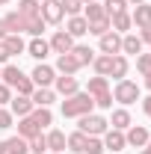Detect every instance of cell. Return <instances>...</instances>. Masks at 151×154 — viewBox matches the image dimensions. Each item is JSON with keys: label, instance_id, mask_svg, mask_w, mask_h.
Masks as SVG:
<instances>
[{"label": "cell", "instance_id": "d6986e66", "mask_svg": "<svg viewBox=\"0 0 151 154\" xmlns=\"http://www.w3.org/2000/svg\"><path fill=\"white\" fill-rule=\"evenodd\" d=\"M128 71H131L128 57H125V54H116V57H113V65H110V77H113V80H125Z\"/></svg>", "mask_w": 151, "mask_h": 154}, {"label": "cell", "instance_id": "f5cc1de1", "mask_svg": "<svg viewBox=\"0 0 151 154\" xmlns=\"http://www.w3.org/2000/svg\"><path fill=\"white\" fill-rule=\"evenodd\" d=\"M6 3H9V0H0V6H6Z\"/></svg>", "mask_w": 151, "mask_h": 154}, {"label": "cell", "instance_id": "f6af8a7d", "mask_svg": "<svg viewBox=\"0 0 151 154\" xmlns=\"http://www.w3.org/2000/svg\"><path fill=\"white\" fill-rule=\"evenodd\" d=\"M139 38H142V45H151V24L139 30Z\"/></svg>", "mask_w": 151, "mask_h": 154}, {"label": "cell", "instance_id": "74e56055", "mask_svg": "<svg viewBox=\"0 0 151 154\" xmlns=\"http://www.w3.org/2000/svg\"><path fill=\"white\" fill-rule=\"evenodd\" d=\"M107 148H104V139L101 136H89L86 139V148H83V154H104Z\"/></svg>", "mask_w": 151, "mask_h": 154}, {"label": "cell", "instance_id": "9c48e42d", "mask_svg": "<svg viewBox=\"0 0 151 154\" xmlns=\"http://www.w3.org/2000/svg\"><path fill=\"white\" fill-rule=\"evenodd\" d=\"M33 107H36V104H33V98H30V95H15L12 101H9V113L15 116V119L30 116V113H33Z\"/></svg>", "mask_w": 151, "mask_h": 154}, {"label": "cell", "instance_id": "6da1fadb", "mask_svg": "<svg viewBox=\"0 0 151 154\" xmlns=\"http://www.w3.org/2000/svg\"><path fill=\"white\" fill-rule=\"evenodd\" d=\"M62 119H80V116H86V113H92L95 110V101L89 92H74V95H68L65 101H62Z\"/></svg>", "mask_w": 151, "mask_h": 154}, {"label": "cell", "instance_id": "4316f807", "mask_svg": "<svg viewBox=\"0 0 151 154\" xmlns=\"http://www.w3.org/2000/svg\"><path fill=\"white\" fill-rule=\"evenodd\" d=\"M110 125H113L116 131H128L133 125V119H131V113H128L125 107H119V110H113V116H110Z\"/></svg>", "mask_w": 151, "mask_h": 154}, {"label": "cell", "instance_id": "d6a6232c", "mask_svg": "<svg viewBox=\"0 0 151 154\" xmlns=\"http://www.w3.org/2000/svg\"><path fill=\"white\" fill-rule=\"evenodd\" d=\"M86 139H89V136L83 134V131H74V134H68V151L83 154V148H86Z\"/></svg>", "mask_w": 151, "mask_h": 154}, {"label": "cell", "instance_id": "4fadbf2b", "mask_svg": "<svg viewBox=\"0 0 151 154\" xmlns=\"http://www.w3.org/2000/svg\"><path fill=\"white\" fill-rule=\"evenodd\" d=\"M27 54L36 59V62H45V59L51 57V45H48L42 36H36L33 42H27Z\"/></svg>", "mask_w": 151, "mask_h": 154}, {"label": "cell", "instance_id": "7bdbcfd3", "mask_svg": "<svg viewBox=\"0 0 151 154\" xmlns=\"http://www.w3.org/2000/svg\"><path fill=\"white\" fill-rule=\"evenodd\" d=\"M12 122H15V116L9 113L6 107H0V131H6V128H12Z\"/></svg>", "mask_w": 151, "mask_h": 154}, {"label": "cell", "instance_id": "b9f144b4", "mask_svg": "<svg viewBox=\"0 0 151 154\" xmlns=\"http://www.w3.org/2000/svg\"><path fill=\"white\" fill-rule=\"evenodd\" d=\"M136 71L142 77L151 74V54H139V57H136Z\"/></svg>", "mask_w": 151, "mask_h": 154}, {"label": "cell", "instance_id": "bcb514c9", "mask_svg": "<svg viewBox=\"0 0 151 154\" xmlns=\"http://www.w3.org/2000/svg\"><path fill=\"white\" fill-rule=\"evenodd\" d=\"M9 51H6V45H3V42H0V65H6V62H9Z\"/></svg>", "mask_w": 151, "mask_h": 154}, {"label": "cell", "instance_id": "60d3db41", "mask_svg": "<svg viewBox=\"0 0 151 154\" xmlns=\"http://www.w3.org/2000/svg\"><path fill=\"white\" fill-rule=\"evenodd\" d=\"M95 107H101V110H113V92L107 89V92H101V95H95Z\"/></svg>", "mask_w": 151, "mask_h": 154}, {"label": "cell", "instance_id": "8992f818", "mask_svg": "<svg viewBox=\"0 0 151 154\" xmlns=\"http://www.w3.org/2000/svg\"><path fill=\"white\" fill-rule=\"evenodd\" d=\"M148 139H151V134H148V128H142V125H131L125 131V142L133 145V148H145Z\"/></svg>", "mask_w": 151, "mask_h": 154}, {"label": "cell", "instance_id": "7402d4cb", "mask_svg": "<svg viewBox=\"0 0 151 154\" xmlns=\"http://www.w3.org/2000/svg\"><path fill=\"white\" fill-rule=\"evenodd\" d=\"M3 45H6V51H9V57H21V54H27V42L15 33H6L3 38Z\"/></svg>", "mask_w": 151, "mask_h": 154}, {"label": "cell", "instance_id": "e0dca14e", "mask_svg": "<svg viewBox=\"0 0 151 154\" xmlns=\"http://www.w3.org/2000/svg\"><path fill=\"white\" fill-rule=\"evenodd\" d=\"M54 71H57V74H77L80 65H77V59L71 57V54H57V65H54Z\"/></svg>", "mask_w": 151, "mask_h": 154}, {"label": "cell", "instance_id": "ffe728a7", "mask_svg": "<svg viewBox=\"0 0 151 154\" xmlns=\"http://www.w3.org/2000/svg\"><path fill=\"white\" fill-rule=\"evenodd\" d=\"M30 98H33L36 107H51V104L57 101V92H54L51 86H36V92H33Z\"/></svg>", "mask_w": 151, "mask_h": 154}, {"label": "cell", "instance_id": "5b68a950", "mask_svg": "<svg viewBox=\"0 0 151 154\" xmlns=\"http://www.w3.org/2000/svg\"><path fill=\"white\" fill-rule=\"evenodd\" d=\"M30 80H33L36 86H54L57 71H54V65H48V62H36V68H33Z\"/></svg>", "mask_w": 151, "mask_h": 154}, {"label": "cell", "instance_id": "680465c9", "mask_svg": "<svg viewBox=\"0 0 151 154\" xmlns=\"http://www.w3.org/2000/svg\"><path fill=\"white\" fill-rule=\"evenodd\" d=\"M148 119H151V116H148Z\"/></svg>", "mask_w": 151, "mask_h": 154}, {"label": "cell", "instance_id": "3957f363", "mask_svg": "<svg viewBox=\"0 0 151 154\" xmlns=\"http://www.w3.org/2000/svg\"><path fill=\"white\" fill-rule=\"evenodd\" d=\"M107 128H110V122L104 116H98V113H86V116L77 119V131H83L86 136H104Z\"/></svg>", "mask_w": 151, "mask_h": 154}, {"label": "cell", "instance_id": "ac0fdd59", "mask_svg": "<svg viewBox=\"0 0 151 154\" xmlns=\"http://www.w3.org/2000/svg\"><path fill=\"white\" fill-rule=\"evenodd\" d=\"M131 21H133V27H136V30L148 27V24H151V6H148V3H139V6H133Z\"/></svg>", "mask_w": 151, "mask_h": 154}, {"label": "cell", "instance_id": "d590c367", "mask_svg": "<svg viewBox=\"0 0 151 154\" xmlns=\"http://www.w3.org/2000/svg\"><path fill=\"white\" fill-rule=\"evenodd\" d=\"M104 33H110V18H101V21H89V36H104Z\"/></svg>", "mask_w": 151, "mask_h": 154}, {"label": "cell", "instance_id": "30bf717a", "mask_svg": "<svg viewBox=\"0 0 151 154\" xmlns=\"http://www.w3.org/2000/svg\"><path fill=\"white\" fill-rule=\"evenodd\" d=\"M104 139V148L107 151H125L128 142H125V131H116V128H107V134L101 136Z\"/></svg>", "mask_w": 151, "mask_h": 154}, {"label": "cell", "instance_id": "603a6c76", "mask_svg": "<svg viewBox=\"0 0 151 154\" xmlns=\"http://www.w3.org/2000/svg\"><path fill=\"white\" fill-rule=\"evenodd\" d=\"M122 54L139 57V54H142V38L136 36V33H125V36H122Z\"/></svg>", "mask_w": 151, "mask_h": 154}, {"label": "cell", "instance_id": "52a82bcc", "mask_svg": "<svg viewBox=\"0 0 151 154\" xmlns=\"http://www.w3.org/2000/svg\"><path fill=\"white\" fill-rule=\"evenodd\" d=\"M42 18L45 24H59V21L65 18V12H62V6H59V0H42Z\"/></svg>", "mask_w": 151, "mask_h": 154}, {"label": "cell", "instance_id": "e575fe53", "mask_svg": "<svg viewBox=\"0 0 151 154\" xmlns=\"http://www.w3.org/2000/svg\"><path fill=\"white\" fill-rule=\"evenodd\" d=\"M104 12H107V18H113L119 12H128V0H104Z\"/></svg>", "mask_w": 151, "mask_h": 154}, {"label": "cell", "instance_id": "83f0119b", "mask_svg": "<svg viewBox=\"0 0 151 154\" xmlns=\"http://www.w3.org/2000/svg\"><path fill=\"white\" fill-rule=\"evenodd\" d=\"M71 57H74V59H77V65L83 68V65H92L95 51L89 48V45H74V48H71Z\"/></svg>", "mask_w": 151, "mask_h": 154}, {"label": "cell", "instance_id": "ab89813d", "mask_svg": "<svg viewBox=\"0 0 151 154\" xmlns=\"http://www.w3.org/2000/svg\"><path fill=\"white\" fill-rule=\"evenodd\" d=\"M15 92H18V95H33V92H36V83L24 74V77L18 80V86H15Z\"/></svg>", "mask_w": 151, "mask_h": 154}, {"label": "cell", "instance_id": "7c38bea8", "mask_svg": "<svg viewBox=\"0 0 151 154\" xmlns=\"http://www.w3.org/2000/svg\"><path fill=\"white\" fill-rule=\"evenodd\" d=\"M98 48H101V54L116 57V54H122V36L110 30V33H104V36H101V45H98Z\"/></svg>", "mask_w": 151, "mask_h": 154}, {"label": "cell", "instance_id": "9f6ffc18", "mask_svg": "<svg viewBox=\"0 0 151 154\" xmlns=\"http://www.w3.org/2000/svg\"><path fill=\"white\" fill-rule=\"evenodd\" d=\"M48 154H57V151H48Z\"/></svg>", "mask_w": 151, "mask_h": 154}, {"label": "cell", "instance_id": "2e32d148", "mask_svg": "<svg viewBox=\"0 0 151 154\" xmlns=\"http://www.w3.org/2000/svg\"><path fill=\"white\" fill-rule=\"evenodd\" d=\"M65 33H68L71 38L86 36V33H89V21L83 18V15H71V18L65 21Z\"/></svg>", "mask_w": 151, "mask_h": 154}, {"label": "cell", "instance_id": "1f68e13d", "mask_svg": "<svg viewBox=\"0 0 151 154\" xmlns=\"http://www.w3.org/2000/svg\"><path fill=\"white\" fill-rule=\"evenodd\" d=\"M24 18H27V33H30L33 38L45 33V27H48V24H45V18H42V12H39V15H24Z\"/></svg>", "mask_w": 151, "mask_h": 154}, {"label": "cell", "instance_id": "9a60e30c", "mask_svg": "<svg viewBox=\"0 0 151 154\" xmlns=\"http://www.w3.org/2000/svg\"><path fill=\"white\" fill-rule=\"evenodd\" d=\"M45 139H48V151H57V154H65V148H68V136H65V131H48L45 134Z\"/></svg>", "mask_w": 151, "mask_h": 154}, {"label": "cell", "instance_id": "7a4b0ae2", "mask_svg": "<svg viewBox=\"0 0 151 154\" xmlns=\"http://www.w3.org/2000/svg\"><path fill=\"white\" fill-rule=\"evenodd\" d=\"M142 98V89H139V83H133V80H116L113 86V101H119L122 107H131V104H136Z\"/></svg>", "mask_w": 151, "mask_h": 154}, {"label": "cell", "instance_id": "f1b7e54d", "mask_svg": "<svg viewBox=\"0 0 151 154\" xmlns=\"http://www.w3.org/2000/svg\"><path fill=\"white\" fill-rule=\"evenodd\" d=\"M107 89H110V77H89V83H86V89H83V92H89V95H101V92H107Z\"/></svg>", "mask_w": 151, "mask_h": 154}, {"label": "cell", "instance_id": "44dd1931", "mask_svg": "<svg viewBox=\"0 0 151 154\" xmlns=\"http://www.w3.org/2000/svg\"><path fill=\"white\" fill-rule=\"evenodd\" d=\"M39 134H42V128H39L30 116L18 119V136H21V139H27V142H30V139H33V136H39Z\"/></svg>", "mask_w": 151, "mask_h": 154}, {"label": "cell", "instance_id": "7dc6e473", "mask_svg": "<svg viewBox=\"0 0 151 154\" xmlns=\"http://www.w3.org/2000/svg\"><path fill=\"white\" fill-rule=\"evenodd\" d=\"M139 101H142V113L151 116V95H148V98H139Z\"/></svg>", "mask_w": 151, "mask_h": 154}, {"label": "cell", "instance_id": "816d5d0a", "mask_svg": "<svg viewBox=\"0 0 151 154\" xmlns=\"http://www.w3.org/2000/svg\"><path fill=\"white\" fill-rule=\"evenodd\" d=\"M139 154H151V151H148V148H142V151H139Z\"/></svg>", "mask_w": 151, "mask_h": 154}, {"label": "cell", "instance_id": "cb8c5ba5", "mask_svg": "<svg viewBox=\"0 0 151 154\" xmlns=\"http://www.w3.org/2000/svg\"><path fill=\"white\" fill-rule=\"evenodd\" d=\"M131 27H133L131 12H119V15H113V18H110V30H113V33H119V36H125Z\"/></svg>", "mask_w": 151, "mask_h": 154}, {"label": "cell", "instance_id": "d4e9b609", "mask_svg": "<svg viewBox=\"0 0 151 154\" xmlns=\"http://www.w3.org/2000/svg\"><path fill=\"white\" fill-rule=\"evenodd\" d=\"M21 77H24V71H21L18 65H3V71H0V83H6L9 89H15Z\"/></svg>", "mask_w": 151, "mask_h": 154}, {"label": "cell", "instance_id": "681fc988", "mask_svg": "<svg viewBox=\"0 0 151 154\" xmlns=\"http://www.w3.org/2000/svg\"><path fill=\"white\" fill-rule=\"evenodd\" d=\"M145 89L151 92V74H145Z\"/></svg>", "mask_w": 151, "mask_h": 154}, {"label": "cell", "instance_id": "ba28073f", "mask_svg": "<svg viewBox=\"0 0 151 154\" xmlns=\"http://www.w3.org/2000/svg\"><path fill=\"white\" fill-rule=\"evenodd\" d=\"M51 54H71V48H74V38L68 36L65 30H57L54 36H51Z\"/></svg>", "mask_w": 151, "mask_h": 154}, {"label": "cell", "instance_id": "484cf974", "mask_svg": "<svg viewBox=\"0 0 151 154\" xmlns=\"http://www.w3.org/2000/svg\"><path fill=\"white\" fill-rule=\"evenodd\" d=\"M30 119L36 122V125L42 128V131L54 125V113H51V107H33V113H30Z\"/></svg>", "mask_w": 151, "mask_h": 154}, {"label": "cell", "instance_id": "db71d44e", "mask_svg": "<svg viewBox=\"0 0 151 154\" xmlns=\"http://www.w3.org/2000/svg\"><path fill=\"white\" fill-rule=\"evenodd\" d=\"M145 148H148V151H151V139H148V145H145Z\"/></svg>", "mask_w": 151, "mask_h": 154}, {"label": "cell", "instance_id": "836d02e7", "mask_svg": "<svg viewBox=\"0 0 151 154\" xmlns=\"http://www.w3.org/2000/svg\"><path fill=\"white\" fill-rule=\"evenodd\" d=\"M59 6H62V12H65V18H71V15H83V0H59Z\"/></svg>", "mask_w": 151, "mask_h": 154}, {"label": "cell", "instance_id": "4dcf8cb0", "mask_svg": "<svg viewBox=\"0 0 151 154\" xmlns=\"http://www.w3.org/2000/svg\"><path fill=\"white\" fill-rule=\"evenodd\" d=\"M83 18H86V21H101V18H107V12H104V3H98V0L86 3V6H83Z\"/></svg>", "mask_w": 151, "mask_h": 154}, {"label": "cell", "instance_id": "277c9868", "mask_svg": "<svg viewBox=\"0 0 151 154\" xmlns=\"http://www.w3.org/2000/svg\"><path fill=\"white\" fill-rule=\"evenodd\" d=\"M51 89H54L57 95L68 98V95H74V92H80V80H77L74 74H57V80H54Z\"/></svg>", "mask_w": 151, "mask_h": 154}, {"label": "cell", "instance_id": "8d00e7d4", "mask_svg": "<svg viewBox=\"0 0 151 154\" xmlns=\"http://www.w3.org/2000/svg\"><path fill=\"white\" fill-rule=\"evenodd\" d=\"M42 0H18V12L21 15H39Z\"/></svg>", "mask_w": 151, "mask_h": 154}, {"label": "cell", "instance_id": "6f0895ef", "mask_svg": "<svg viewBox=\"0 0 151 154\" xmlns=\"http://www.w3.org/2000/svg\"><path fill=\"white\" fill-rule=\"evenodd\" d=\"M0 71H3V65H0Z\"/></svg>", "mask_w": 151, "mask_h": 154}, {"label": "cell", "instance_id": "11a10c76", "mask_svg": "<svg viewBox=\"0 0 151 154\" xmlns=\"http://www.w3.org/2000/svg\"><path fill=\"white\" fill-rule=\"evenodd\" d=\"M83 3H92V0H83Z\"/></svg>", "mask_w": 151, "mask_h": 154}, {"label": "cell", "instance_id": "5bb4252c", "mask_svg": "<svg viewBox=\"0 0 151 154\" xmlns=\"http://www.w3.org/2000/svg\"><path fill=\"white\" fill-rule=\"evenodd\" d=\"M0 154H30V145L21 136H6L0 142Z\"/></svg>", "mask_w": 151, "mask_h": 154}, {"label": "cell", "instance_id": "ee69618b", "mask_svg": "<svg viewBox=\"0 0 151 154\" xmlns=\"http://www.w3.org/2000/svg\"><path fill=\"white\" fill-rule=\"evenodd\" d=\"M9 101H12V89H9L6 83H0V107H6Z\"/></svg>", "mask_w": 151, "mask_h": 154}, {"label": "cell", "instance_id": "f907efd6", "mask_svg": "<svg viewBox=\"0 0 151 154\" xmlns=\"http://www.w3.org/2000/svg\"><path fill=\"white\" fill-rule=\"evenodd\" d=\"M139 3H145V0H128V6H139Z\"/></svg>", "mask_w": 151, "mask_h": 154}, {"label": "cell", "instance_id": "f35d334b", "mask_svg": "<svg viewBox=\"0 0 151 154\" xmlns=\"http://www.w3.org/2000/svg\"><path fill=\"white\" fill-rule=\"evenodd\" d=\"M27 145H30V154H48V139H45V134L33 136Z\"/></svg>", "mask_w": 151, "mask_h": 154}, {"label": "cell", "instance_id": "8fae6325", "mask_svg": "<svg viewBox=\"0 0 151 154\" xmlns=\"http://www.w3.org/2000/svg\"><path fill=\"white\" fill-rule=\"evenodd\" d=\"M3 24H6V33H15V36H21V33H27V18L21 15L18 9L6 12V15H3Z\"/></svg>", "mask_w": 151, "mask_h": 154}, {"label": "cell", "instance_id": "f546056e", "mask_svg": "<svg viewBox=\"0 0 151 154\" xmlns=\"http://www.w3.org/2000/svg\"><path fill=\"white\" fill-rule=\"evenodd\" d=\"M110 65H113V57H107V54H95L92 59V68L98 77H110Z\"/></svg>", "mask_w": 151, "mask_h": 154}, {"label": "cell", "instance_id": "c3c4849f", "mask_svg": "<svg viewBox=\"0 0 151 154\" xmlns=\"http://www.w3.org/2000/svg\"><path fill=\"white\" fill-rule=\"evenodd\" d=\"M6 38V24H3V18H0V42Z\"/></svg>", "mask_w": 151, "mask_h": 154}]
</instances>
